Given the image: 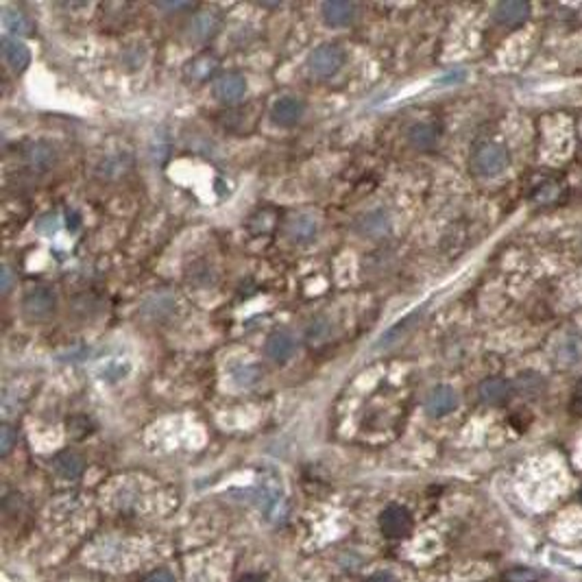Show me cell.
I'll return each instance as SVG.
<instances>
[{"label":"cell","instance_id":"9","mask_svg":"<svg viewBox=\"0 0 582 582\" xmlns=\"http://www.w3.org/2000/svg\"><path fill=\"white\" fill-rule=\"evenodd\" d=\"M321 18L327 27L331 29H341V27H349L355 20V5L353 3H345V0H334V3H325L321 7Z\"/></svg>","mask_w":582,"mask_h":582},{"label":"cell","instance_id":"24","mask_svg":"<svg viewBox=\"0 0 582 582\" xmlns=\"http://www.w3.org/2000/svg\"><path fill=\"white\" fill-rule=\"evenodd\" d=\"M57 229H59V216L57 214H46V216H42L39 220H37V232L39 234H46V236H51V234H57Z\"/></svg>","mask_w":582,"mask_h":582},{"label":"cell","instance_id":"2","mask_svg":"<svg viewBox=\"0 0 582 582\" xmlns=\"http://www.w3.org/2000/svg\"><path fill=\"white\" fill-rule=\"evenodd\" d=\"M508 151L502 146V144H484L476 151L474 155V170L480 175V177H495L500 172H504L508 168Z\"/></svg>","mask_w":582,"mask_h":582},{"label":"cell","instance_id":"31","mask_svg":"<svg viewBox=\"0 0 582 582\" xmlns=\"http://www.w3.org/2000/svg\"><path fill=\"white\" fill-rule=\"evenodd\" d=\"M238 582H264V578L258 576V574H247V576H242Z\"/></svg>","mask_w":582,"mask_h":582},{"label":"cell","instance_id":"17","mask_svg":"<svg viewBox=\"0 0 582 582\" xmlns=\"http://www.w3.org/2000/svg\"><path fill=\"white\" fill-rule=\"evenodd\" d=\"M510 395V384L502 377H488L480 384V397L486 404H502Z\"/></svg>","mask_w":582,"mask_h":582},{"label":"cell","instance_id":"19","mask_svg":"<svg viewBox=\"0 0 582 582\" xmlns=\"http://www.w3.org/2000/svg\"><path fill=\"white\" fill-rule=\"evenodd\" d=\"M288 232H290V238H293V240H297V242H308V240H312V238L317 236L319 225H317V220L312 218V216L301 214V216L293 218V222H290Z\"/></svg>","mask_w":582,"mask_h":582},{"label":"cell","instance_id":"4","mask_svg":"<svg viewBox=\"0 0 582 582\" xmlns=\"http://www.w3.org/2000/svg\"><path fill=\"white\" fill-rule=\"evenodd\" d=\"M379 528H382V532L391 536V539H399V536H406L410 532L412 517L404 506L391 504L379 514Z\"/></svg>","mask_w":582,"mask_h":582},{"label":"cell","instance_id":"27","mask_svg":"<svg viewBox=\"0 0 582 582\" xmlns=\"http://www.w3.org/2000/svg\"><path fill=\"white\" fill-rule=\"evenodd\" d=\"M146 582H177V580L168 569H158L146 578Z\"/></svg>","mask_w":582,"mask_h":582},{"label":"cell","instance_id":"28","mask_svg":"<svg viewBox=\"0 0 582 582\" xmlns=\"http://www.w3.org/2000/svg\"><path fill=\"white\" fill-rule=\"evenodd\" d=\"M367 582H397L391 574H384V571H379V574H373Z\"/></svg>","mask_w":582,"mask_h":582},{"label":"cell","instance_id":"6","mask_svg":"<svg viewBox=\"0 0 582 582\" xmlns=\"http://www.w3.org/2000/svg\"><path fill=\"white\" fill-rule=\"evenodd\" d=\"M244 94H247V79L238 72H229L222 75L216 83H214V96L220 103H238Z\"/></svg>","mask_w":582,"mask_h":582},{"label":"cell","instance_id":"21","mask_svg":"<svg viewBox=\"0 0 582 582\" xmlns=\"http://www.w3.org/2000/svg\"><path fill=\"white\" fill-rule=\"evenodd\" d=\"M216 65H218V61L214 57H210V55L196 57V59H192V63H188L186 75L192 81H203V79H208L216 70Z\"/></svg>","mask_w":582,"mask_h":582},{"label":"cell","instance_id":"26","mask_svg":"<svg viewBox=\"0 0 582 582\" xmlns=\"http://www.w3.org/2000/svg\"><path fill=\"white\" fill-rule=\"evenodd\" d=\"M508 582H536V574L530 569H514L506 576Z\"/></svg>","mask_w":582,"mask_h":582},{"label":"cell","instance_id":"23","mask_svg":"<svg viewBox=\"0 0 582 582\" xmlns=\"http://www.w3.org/2000/svg\"><path fill=\"white\" fill-rule=\"evenodd\" d=\"M13 443H15V430L11 428V425L5 423L3 428H0V454L7 456L11 452Z\"/></svg>","mask_w":582,"mask_h":582},{"label":"cell","instance_id":"13","mask_svg":"<svg viewBox=\"0 0 582 582\" xmlns=\"http://www.w3.org/2000/svg\"><path fill=\"white\" fill-rule=\"evenodd\" d=\"M220 27V20L218 15L210 13V11H203V13H196L192 20H190V25H188V35L190 39L194 42H205L210 39Z\"/></svg>","mask_w":582,"mask_h":582},{"label":"cell","instance_id":"5","mask_svg":"<svg viewBox=\"0 0 582 582\" xmlns=\"http://www.w3.org/2000/svg\"><path fill=\"white\" fill-rule=\"evenodd\" d=\"M295 349H297L295 339H293V334H288V331H273L264 343L266 358L273 360L275 365H286L290 358L295 355Z\"/></svg>","mask_w":582,"mask_h":582},{"label":"cell","instance_id":"14","mask_svg":"<svg viewBox=\"0 0 582 582\" xmlns=\"http://www.w3.org/2000/svg\"><path fill=\"white\" fill-rule=\"evenodd\" d=\"M530 15V7L528 3H521V0H506V3L498 5L495 9V20L504 27H517Z\"/></svg>","mask_w":582,"mask_h":582},{"label":"cell","instance_id":"22","mask_svg":"<svg viewBox=\"0 0 582 582\" xmlns=\"http://www.w3.org/2000/svg\"><path fill=\"white\" fill-rule=\"evenodd\" d=\"M260 377V371L253 367V365H247V367H240L236 373H234V379L240 384V386H251L255 384V379Z\"/></svg>","mask_w":582,"mask_h":582},{"label":"cell","instance_id":"1","mask_svg":"<svg viewBox=\"0 0 582 582\" xmlns=\"http://www.w3.org/2000/svg\"><path fill=\"white\" fill-rule=\"evenodd\" d=\"M22 312L29 321L42 323L49 321L57 312V295L49 286H33L25 293L22 299Z\"/></svg>","mask_w":582,"mask_h":582},{"label":"cell","instance_id":"16","mask_svg":"<svg viewBox=\"0 0 582 582\" xmlns=\"http://www.w3.org/2000/svg\"><path fill=\"white\" fill-rule=\"evenodd\" d=\"M438 140V129L430 122H417L408 129V142L415 148H432Z\"/></svg>","mask_w":582,"mask_h":582},{"label":"cell","instance_id":"25","mask_svg":"<svg viewBox=\"0 0 582 582\" xmlns=\"http://www.w3.org/2000/svg\"><path fill=\"white\" fill-rule=\"evenodd\" d=\"M327 331H329V325L325 323V321H317V323H312L310 325V329H308V341H321L323 336H327Z\"/></svg>","mask_w":582,"mask_h":582},{"label":"cell","instance_id":"18","mask_svg":"<svg viewBox=\"0 0 582 582\" xmlns=\"http://www.w3.org/2000/svg\"><path fill=\"white\" fill-rule=\"evenodd\" d=\"M53 467L55 472L61 476V478H79L81 472H83V460L75 454V452H61L57 454V458L53 460Z\"/></svg>","mask_w":582,"mask_h":582},{"label":"cell","instance_id":"15","mask_svg":"<svg viewBox=\"0 0 582 582\" xmlns=\"http://www.w3.org/2000/svg\"><path fill=\"white\" fill-rule=\"evenodd\" d=\"M419 319H421V312H412V315H408L404 321L395 323L388 331H384L382 339L377 341V347H393V345H397L401 339H406V336L410 334V329L419 323Z\"/></svg>","mask_w":582,"mask_h":582},{"label":"cell","instance_id":"30","mask_svg":"<svg viewBox=\"0 0 582 582\" xmlns=\"http://www.w3.org/2000/svg\"><path fill=\"white\" fill-rule=\"evenodd\" d=\"M9 286H11V275H9V268L5 266L3 268V293H7Z\"/></svg>","mask_w":582,"mask_h":582},{"label":"cell","instance_id":"8","mask_svg":"<svg viewBox=\"0 0 582 582\" xmlns=\"http://www.w3.org/2000/svg\"><path fill=\"white\" fill-rule=\"evenodd\" d=\"M305 114V105L303 101L295 99V96H281L273 103V109H271V118L273 122L281 125V127H290V125H297Z\"/></svg>","mask_w":582,"mask_h":582},{"label":"cell","instance_id":"11","mask_svg":"<svg viewBox=\"0 0 582 582\" xmlns=\"http://www.w3.org/2000/svg\"><path fill=\"white\" fill-rule=\"evenodd\" d=\"M25 158L29 162V166L33 170H39V172H46L55 166L57 162V153L51 144L46 142H31L25 151Z\"/></svg>","mask_w":582,"mask_h":582},{"label":"cell","instance_id":"29","mask_svg":"<svg viewBox=\"0 0 582 582\" xmlns=\"http://www.w3.org/2000/svg\"><path fill=\"white\" fill-rule=\"evenodd\" d=\"M574 408L582 412V384H580V386L576 388V393H574Z\"/></svg>","mask_w":582,"mask_h":582},{"label":"cell","instance_id":"32","mask_svg":"<svg viewBox=\"0 0 582 582\" xmlns=\"http://www.w3.org/2000/svg\"><path fill=\"white\" fill-rule=\"evenodd\" d=\"M580 502H582V488H580Z\"/></svg>","mask_w":582,"mask_h":582},{"label":"cell","instance_id":"10","mask_svg":"<svg viewBox=\"0 0 582 582\" xmlns=\"http://www.w3.org/2000/svg\"><path fill=\"white\" fill-rule=\"evenodd\" d=\"M3 57L13 72H25L31 63V53L18 37H3Z\"/></svg>","mask_w":582,"mask_h":582},{"label":"cell","instance_id":"7","mask_svg":"<svg viewBox=\"0 0 582 582\" xmlns=\"http://www.w3.org/2000/svg\"><path fill=\"white\" fill-rule=\"evenodd\" d=\"M456 406H458V395L450 386H436L425 397V412L430 417H445L454 412Z\"/></svg>","mask_w":582,"mask_h":582},{"label":"cell","instance_id":"12","mask_svg":"<svg viewBox=\"0 0 582 582\" xmlns=\"http://www.w3.org/2000/svg\"><path fill=\"white\" fill-rule=\"evenodd\" d=\"M355 229L362 236L375 238V236H384L391 229V216L384 210H373L369 214H365L360 220L355 222Z\"/></svg>","mask_w":582,"mask_h":582},{"label":"cell","instance_id":"20","mask_svg":"<svg viewBox=\"0 0 582 582\" xmlns=\"http://www.w3.org/2000/svg\"><path fill=\"white\" fill-rule=\"evenodd\" d=\"M3 25L5 29L11 33V35H27L31 33V22L29 18L18 11V9H11V7H5L3 9Z\"/></svg>","mask_w":582,"mask_h":582},{"label":"cell","instance_id":"3","mask_svg":"<svg viewBox=\"0 0 582 582\" xmlns=\"http://www.w3.org/2000/svg\"><path fill=\"white\" fill-rule=\"evenodd\" d=\"M310 70L317 77H331L336 75L345 63V51L339 44H321L310 55Z\"/></svg>","mask_w":582,"mask_h":582}]
</instances>
